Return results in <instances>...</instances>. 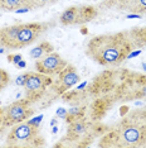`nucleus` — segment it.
Returning a JSON list of instances; mask_svg holds the SVG:
<instances>
[{"instance_id": "f257e3e1", "label": "nucleus", "mask_w": 146, "mask_h": 148, "mask_svg": "<svg viewBox=\"0 0 146 148\" xmlns=\"http://www.w3.org/2000/svg\"><path fill=\"white\" fill-rule=\"evenodd\" d=\"M144 47H146V27H134L93 37L87 45L86 55L101 66L114 67L127 60L132 51Z\"/></svg>"}, {"instance_id": "f03ea898", "label": "nucleus", "mask_w": 146, "mask_h": 148, "mask_svg": "<svg viewBox=\"0 0 146 148\" xmlns=\"http://www.w3.org/2000/svg\"><path fill=\"white\" fill-rule=\"evenodd\" d=\"M146 146V109L128 112L101 138L99 147L135 148Z\"/></svg>"}, {"instance_id": "7ed1b4c3", "label": "nucleus", "mask_w": 146, "mask_h": 148, "mask_svg": "<svg viewBox=\"0 0 146 148\" xmlns=\"http://www.w3.org/2000/svg\"><path fill=\"white\" fill-rule=\"evenodd\" d=\"M44 138L41 134L39 124L25 120L11 127L5 139V146L11 148H32L44 146Z\"/></svg>"}, {"instance_id": "20e7f679", "label": "nucleus", "mask_w": 146, "mask_h": 148, "mask_svg": "<svg viewBox=\"0 0 146 148\" xmlns=\"http://www.w3.org/2000/svg\"><path fill=\"white\" fill-rule=\"evenodd\" d=\"M34 110L29 99H20L9 104L3 109V123L1 127H13L15 124L25 122L33 115Z\"/></svg>"}, {"instance_id": "39448f33", "label": "nucleus", "mask_w": 146, "mask_h": 148, "mask_svg": "<svg viewBox=\"0 0 146 148\" xmlns=\"http://www.w3.org/2000/svg\"><path fill=\"white\" fill-rule=\"evenodd\" d=\"M53 82V79L48 75L41 72H26L25 82H24V91L25 97L30 101H35L41 97L48 86H51Z\"/></svg>"}, {"instance_id": "423d86ee", "label": "nucleus", "mask_w": 146, "mask_h": 148, "mask_svg": "<svg viewBox=\"0 0 146 148\" xmlns=\"http://www.w3.org/2000/svg\"><path fill=\"white\" fill-rule=\"evenodd\" d=\"M51 23H22L16 36V49L32 45L49 28Z\"/></svg>"}, {"instance_id": "0eeeda50", "label": "nucleus", "mask_w": 146, "mask_h": 148, "mask_svg": "<svg viewBox=\"0 0 146 148\" xmlns=\"http://www.w3.org/2000/svg\"><path fill=\"white\" fill-rule=\"evenodd\" d=\"M68 130L66 139L72 140V142H78V140H89L93 136V124L84 119L83 116H78L68 122Z\"/></svg>"}, {"instance_id": "6e6552de", "label": "nucleus", "mask_w": 146, "mask_h": 148, "mask_svg": "<svg viewBox=\"0 0 146 148\" xmlns=\"http://www.w3.org/2000/svg\"><path fill=\"white\" fill-rule=\"evenodd\" d=\"M79 80H81V77H79L77 72V69L73 65H69L68 63L57 75L55 81L52 82V89L54 90V92L57 95H63L72 86H74Z\"/></svg>"}, {"instance_id": "1a4fd4ad", "label": "nucleus", "mask_w": 146, "mask_h": 148, "mask_svg": "<svg viewBox=\"0 0 146 148\" xmlns=\"http://www.w3.org/2000/svg\"><path fill=\"white\" fill-rule=\"evenodd\" d=\"M67 65H68V62L66 60H63L55 52H52L47 56L42 57V58L35 60L36 71L41 73H44V75H48V76L58 75Z\"/></svg>"}, {"instance_id": "9d476101", "label": "nucleus", "mask_w": 146, "mask_h": 148, "mask_svg": "<svg viewBox=\"0 0 146 148\" xmlns=\"http://www.w3.org/2000/svg\"><path fill=\"white\" fill-rule=\"evenodd\" d=\"M20 24H14L1 28L3 47L8 49H16V36H18Z\"/></svg>"}, {"instance_id": "9b49d317", "label": "nucleus", "mask_w": 146, "mask_h": 148, "mask_svg": "<svg viewBox=\"0 0 146 148\" xmlns=\"http://www.w3.org/2000/svg\"><path fill=\"white\" fill-rule=\"evenodd\" d=\"M118 6L124 12L132 14H146V0H118Z\"/></svg>"}, {"instance_id": "f8f14e48", "label": "nucleus", "mask_w": 146, "mask_h": 148, "mask_svg": "<svg viewBox=\"0 0 146 148\" xmlns=\"http://www.w3.org/2000/svg\"><path fill=\"white\" fill-rule=\"evenodd\" d=\"M97 15V10L95 6H78V15L76 24H84L91 22Z\"/></svg>"}, {"instance_id": "ddd939ff", "label": "nucleus", "mask_w": 146, "mask_h": 148, "mask_svg": "<svg viewBox=\"0 0 146 148\" xmlns=\"http://www.w3.org/2000/svg\"><path fill=\"white\" fill-rule=\"evenodd\" d=\"M24 8L29 9L28 0H0V9L4 12H18Z\"/></svg>"}, {"instance_id": "4468645a", "label": "nucleus", "mask_w": 146, "mask_h": 148, "mask_svg": "<svg viewBox=\"0 0 146 148\" xmlns=\"http://www.w3.org/2000/svg\"><path fill=\"white\" fill-rule=\"evenodd\" d=\"M52 52H53V46L48 41H43L42 43H39L38 46H35L34 48L29 52V55H30L32 58L39 60V58H42V57L47 56Z\"/></svg>"}, {"instance_id": "2eb2a0df", "label": "nucleus", "mask_w": 146, "mask_h": 148, "mask_svg": "<svg viewBox=\"0 0 146 148\" xmlns=\"http://www.w3.org/2000/svg\"><path fill=\"white\" fill-rule=\"evenodd\" d=\"M77 15H78V6H69L61 14L59 21L63 25H72L76 24L77 22Z\"/></svg>"}, {"instance_id": "dca6fc26", "label": "nucleus", "mask_w": 146, "mask_h": 148, "mask_svg": "<svg viewBox=\"0 0 146 148\" xmlns=\"http://www.w3.org/2000/svg\"><path fill=\"white\" fill-rule=\"evenodd\" d=\"M58 0H28V8L30 9H39L44 8V6L52 5L54 3H57Z\"/></svg>"}, {"instance_id": "f3484780", "label": "nucleus", "mask_w": 146, "mask_h": 148, "mask_svg": "<svg viewBox=\"0 0 146 148\" xmlns=\"http://www.w3.org/2000/svg\"><path fill=\"white\" fill-rule=\"evenodd\" d=\"M9 82H10V76H9V73L6 72L5 70L0 69V92L9 85Z\"/></svg>"}, {"instance_id": "a211bd4d", "label": "nucleus", "mask_w": 146, "mask_h": 148, "mask_svg": "<svg viewBox=\"0 0 146 148\" xmlns=\"http://www.w3.org/2000/svg\"><path fill=\"white\" fill-rule=\"evenodd\" d=\"M25 77H26V73H23V75L18 76V79L15 80V84H16V85H18V86H24Z\"/></svg>"}, {"instance_id": "6ab92c4d", "label": "nucleus", "mask_w": 146, "mask_h": 148, "mask_svg": "<svg viewBox=\"0 0 146 148\" xmlns=\"http://www.w3.org/2000/svg\"><path fill=\"white\" fill-rule=\"evenodd\" d=\"M9 61L15 63V65H18L19 62L22 61V56L20 55H15V56H9Z\"/></svg>"}, {"instance_id": "aec40b11", "label": "nucleus", "mask_w": 146, "mask_h": 148, "mask_svg": "<svg viewBox=\"0 0 146 148\" xmlns=\"http://www.w3.org/2000/svg\"><path fill=\"white\" fill-rule=\"evenodd\" d=\"M57 115H58V116H66V115H67V110H64V109H62V108H59L58 112H57Z\"/></svg>"}, {"instance_id": "412c9836", "label": "nucleus", "mask_w": 146, "mask_h": 148, "mask_svg": "<svg viewBox=\"0 0 146 148\" xmlns=\"http://www.w3.org/2000/svg\"><path fill=\"white\" fill-rule=\"evenodd\" d=\"M3 123V108H0V127H1Z\"/></svg>"}, {"instance_id": "4be33fe9", "label": "nucleus", "mask_w": 146, "mask_h": 148, "mask_svg": "<svg viewBox=\"0 0 146 148\" xmlns=\"http://www.w3.org/2000/svg\"><path fill=\"white\" fill-rule=\"evenodd\" d=\"M18 66H19V67H24V66H25V62H24V61H20V62L18 63Z\"/></svg>"}, {"instance_id": "5701e85b", "label": "nucleus", "mask_w": 146, "mask_h": 148, "mask_svg": "<svg viewBox=\"0 0 146 148\" xmlns=\"http://www.w3.org/2000/svg\"><path fill=\"white\" fill-rule=\"evenodd\" d=\"M0 47H3V42H1V28H0Z\"/></svg>"}, {"instance_id": "b1692460", "label": "nucleus", "mask_w": 146, "mask_h": 148, "mask_svg": "<svg viewBox=\"0 0 146 148\" xmlns=\"http://www.w3.org/2000/svg\"><path fill=\"white\" fill-rule=\"evenodd\" d=\"M55 123H57V120H52V122H51V125H54Z\"/></svg>"}, {"instance_id": "393cba45", "label": "nucleus", "mask_w": 146, "mask_h": 148, "mask_svg": "<svg viewBox=\"0 0 146 148\" xmlns=\"http://www.w3.org/2000/svg\"><path fill=\"white\" fill-rule=\"evenodd\" d=\"M142 69H144L145 72H146V63H142Z\"/></svg>"}]
</instances>
